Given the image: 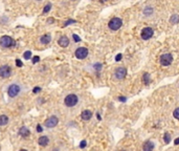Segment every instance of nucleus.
<instances>
[{
  "mask_svg": "<svg viewBox=\"0 0 179 151\" xmlns=\"http://www.w3.org/2000/svg\"><path fill=\"white\" fill-rule=\"evenodd\" d=\"M16 44L15 40L10 36H2L0 38V45L2 47H12Z\"/></svg>",
  "mask_w": 179,
  "mask_h": 151,
  "instance_id": "f257e3e1",
  "label": "nucleus"
},
{
  "mask_svg": "<svg viewBox=\"0 0 179 151\" xmlns=\"http://www.w3.org/2000/svg\"><path fill=\"white\" fill-rule=\"evenodd\" d=\"M108 25H109V28L112 29V31H117V29H120V28L122 27L123 21H122L121 18L115 17V18H112V19L109 21V24H108Z\"/></svg>",
  "mask_w": 179,
  "mask_h": 151,
  "instance_id": "f03ea898",
  "label": "nucleus"
},
{
  "mask_svg": "<svg viewBox=\"0 0 179 151\" xmlns=\"http://www.w3.org/2000/svg\"><path fill=\"white\" fill-rule=\"evenodd\" d=\"M78 101H79V99H78V97L75 96V95H68L66 98H65V100H64V103H65V105L66 106H68V107H73V106H75V105L78 104Z\"/></svg>",
  "mask_w": 179,
  "mask_h": 151,
  "instance_id": "7ed1b4c3",
  "label": "nucleus"
},
{
  "mask_svg": "<svg viewBox=\"0 0 179 151\" xmlns=\"http://www.w3.org/2000/svg\"><path fill=\"white\" fill-rule=\"evenodd\" d=\"M173 62V56L171 54H165L160 57V64L162 66H169Z\"/></svg>",
  "mask_w": 179,
  "mask_h": 151,
  "instance_id": "20e7f679",
  "label": "nucleus"
},
{
  "mask_svg": "<svg viewBox=\"0 0 179 151\" xmlns=\"http://www.w3.org/2000/svg\"><path fill=\"white\" fill-rule=\"evenodd\" d=\"M19 93H20V86L17 84H12L7 89V95L11 98H15L16 96L19 95Z\"/></svg>",
  "mask_w": 179,
  "mask_h": 151,
  "instance_id": "39448f33",
  "label": "nucleus"
},
{
  "mask_svg": "<svg viewBox=\"0 0 179 151\" xmlns=\"http://www.w3.org/2000/svg\"><path fill=\"white\" fill-rule=\"evenodd\" d=\"M153 34H154V31L151 27H144L141 31V33H140V36H141V38L143 40H148V39L152 38Z\"/></svg>",
  "mask_w": 179,
  "mask_h": 151,
  "instance_id": "423d86ee",
  "label": "nucleus"
},
{
  "mask_svg": "<svg viewBox=\"0 0 179 151\" xmlns=\"http://www.w3.org/2000/svg\"><path fill=\"white\" fill-rule=\"evenodd\" d=\"M58 122H59V120L56 115H53L50 118H48L46 121H45V126L47 128H54L58 125Z\"/></svg>",
  "mask_w": 179,
  "mask_h": 151,
  "instance_id": "0eeeda50",
  "label": "nucleus"
},
{
  "mask_svg": "<svg viewBox=\"0 0 179 151\" xmlns=\"http://www.w3.org/2000/svg\"><path fill=\"white\" fill-rule=\"evenodd\" d=\"M88 56V49L86 47H79L75 51V57L80 60H83Z\"/></svg>",
  "mask_w": 179,
  "mask_h": 151,
  "instance_id": "6e6552de",
  "label": "nucleus"
},
{
  "mask_svg": "<svg viewBox=\"0 0 179 151\" xmlns=\"http://www.w3.org/2000/svg\"><path fill=\"white\" fill-rule=\"evenodd\" d=\"M12 73V69L8 65H2L0 67V77L1 78H8Z\"/></svg>",
  "mask_w": 179,
  "mask_h": 151,
  "instance_id": "1a4fd4ad",
  "label": "nucleus"
},
{
  "mask_svg": "<svg viewBox=\"0 0 179 151\" xmlns=\"http://www.w3.org/2000/svg\"><path fill=\"white\" fill-rule=\"evenodd\" d=\"M114 76H115V78L117 80H123V79L126 78V76H127V69L125 67H118L115 70Z\"/></svg>",
  "mask_w": 179,
  "mask_h": 151,
  "instance_id": "9d476101",
  "label": "nucleus"
},
{
  "mask_svg": "<svg viewBox=\"0 0 179 151\" xmlns=\"http://www.w3.org/2000/svg\"><path fill=\"white\" fill-rule=\"evenodd\" d=\"M58 43H59L60 46H62V47H67L68 45H69V39H68L66 36H62V37L59 39Z\"/></svg>",
  "mask_w": 179,
  "mask_h": 151,
  "instance_id": "9b49d317",
  "label": "nucleus"
},
{
  "mask_svg": "<svg viewBox=\"0 0 179 151\" xmlns=\"http://www.w3.org/2000/svg\"><path fill=\"white\" fill-rule=\"evenodd\" d=\"M81 118L84 121H89L92 118V112L90 110H84L82 113H81Z\"/></svg>",
  "mask_w": 179,
  "mask_h": 151,
  "instance_id": "f8f14e48",
  "label": "nucleus"
},
{
  "mask_svg": "<svg viewBox=\"0 0 179 151\" xmlns=\"http://www.w3.org/2000/svg\"><path fill=\"white\" fill-rule=\"evenodd\" d=\"M19 134L21 135V137H23V138H27V137H29L30 131H29L25 126H23V127L20 128V130H19Z\"/></svg>",
  "mask_w": 179,
  "mask_h": 151,
  "instance_id": "ddd939ff",
  "label": "nucleus"
},
{
  "mask_svg": "<svg viewBox=\"0 0 179 151\" xmlns=\"http://www.w3.org/2000/svg\"><path fill=\"white\" fill-rule=\"evenodd\" d=\"M142 149L144 151H151L152 149H154V143H152L151 141H148V142H146L142 146Z\"/></svg>",
  "mask_w": 179,
  "mask_h": 151,
  "instance_id": "4468645a",
  "label": "nucleus"
},
{
  "mask_svg": "<svg viewBox=\"0 0 179 151\" xmlns=\"http://www.w3.org/2000/svg\"><path fill=\"white\" fill-rule=\"evenodd\" d=\"M50 40H52V37H50L49 34H45V35H43V36L41 37V39H40V41H41L43 44H48V43L50 42Z\"/></svg>",
  "mask_w": 179,
  "mask_h": 151,
  "instance_id": "2eb2a0df",
  "label": "nucleus"
},
{
  "mask_svg": "<svg viewBox=\"0 0 179 151\" xmlns=\"http://www.w3.org/2000/svg\"><path fill=\"white\" fill-rule=\"evenodd\" d=\"M38 143L40 146H46L48 143H49V140H48L47 137H41L39 140H38Z\"/></svg>",
  "mask_w": 179,
  "mask_h": 151,
  "instance_id": "dca6fc26",
  "label": "nucleus"
},
{
  "mask_svg": "<svg viewBox=\"0 0 179 151\" xmlns=\"http://www.w3.org/2000/svg\"><path fill=\"white\" fill-rule=\"evenodd\" d=\"M7 122H8V118H7L6 115H4V114L0 115V126H4V125H6Z\"/></svg>",
  "mask_w": 179,
  "mask_h": 151,
  "instance_id": "f3484780",
  "label": "nucleus"
},
{
  "mask_svg": "<svg viewBox=\"0 0 179 151\" xmlns=\"http://www.w3.org/2000/svg\"><path fill=\"white\" fill-rule=\"evenodd\" d=\"M170 23L171 24H177V23H179V15H177V14L173 15V16L170 18Z\"/></svg>",
  "mask_w": 179,
  "mask_h": 151,
  "instance_id": "a211bd4d",
  "label": "nucleus"
},
{
  "mask_svg": "<svg viewBox=\"0 0 179 151\" xmlns=\"http://www.w3.org/2000/svg\"><path fill=\"white\" fill-rule=\"evenodd\" d=\"M150 81H151L150 74H149V73H144V74L142 76V82H143L146 85H148V84L150 83Z\"/></svg>",
  "mask_w": 179,
  "mask_h": 151,
  "instance_id": "6ab92c4d",
  "label": "nucleus"
},
{
  "mask_svg": "<svg viewBox=\"0 0 179 151\" xmlns=\"http://www.w3.org/2000/svg\"><path fill=\"white\" fill-rule=\"evenodd\" d=\"M153 13V9L151 6H147V7H144L143 10V14L146 15V16H150V15H152Z\"/></svg>",
  "mask_w": 179,
  "mask_h": 151,
  "instance_id": "aec40b11",
  "label": "nucleus"
},
{
  "mask_svg": "<svg viewBox=\"0 0 179 151\" xmlns=\"http://www.w3.org/2000/svg\"><path fill=\"white\" fill-rule=\"evenodd\" d=\"M164 140H165V143L166 144H169L171 142V134L170 133H165V137H164Z\"/></svg>",
  "mask_w": 179,
  "mask_h": 151,
  "instance_id": "412c9836",
  "label": "nucleus"
},
{
  "mask_svg": "<svg viewBox=\"0 0 179 151\" xmlns=\"http://www.w3.org/2000/svg\"><path fill=\"white\" fill-rule=\"evenodd\" d=\"M23 57H24V59H26V60L30 59V57H31V52H29V51L25 52V53L23 54Z\"/></svg>",
  "mask_w": 179,
  "mask_h": 151,
  "instance_id": "4be33fe9",
  "label": "nucleus"
},
{
  "mask_svg": "<svg viewBox=\"0 0 179 151\" xmlns=\"http://www.w3.org/2000/svg\"><path fill=\"white\" fill-rule=\"evenodd\" d=\"M173 115H174V118H175V119L179 120V107H178V108H176V109L174 110V112H173Z\"/></svg>",
  "mask_w": 179,
  "mask_h": 151,
  "instance_id": "5701e85b",
  "label": "nucleus"
},
{
  "mask_svg": "<svg viewBox=\"0 0 179 151\" xmlns=\"http://www.w3.org/2000/svg\"><path fill=\"white\" fill-rule=\"evenodd\" d=\"M72 38H73V40H74V42H81V38L78 36V35H75V34H73L72 35Z\"/></svg>",
  "mask_w": 179,
  "mask_h": 151,
  "instance_id": "b1692460",
  "label": "nucleus"
},
{
  "mask_svg": "<svg viewBox=\"0 0 179 151\" xmlns=\"http://www.w3.org/2000/svg\"><path fill=\"white\" fill-rule=\"evenodd\" d=\"M50 7H52V5H50V4H47V5H45V7H44V10H43V13H47V12H49V11H50Z\"/></svg>",
  "mask_w": 179,
  "mask_h": 151,
  "instance_id": "393cba45",
  "label": "nucleus"
},
{
  "mask_svg": "<svg viewBox=\"0 0 179 151\" xmlns=\"http://www.w3.org/2000/svg\"><path fill=\"white\" fill-rule=\"evenodd\" d=\"M71 23H75V20H72V19H70V20L66 21V22H65V24H64V26H67V25H69V24H71Z\"/></svg>",
  "mask_w": 179,
  "mask_h": 151,
  "instance_id": "a878e982",
  "label": "nucleus"
},
{
  "mask_svg": "<svg viewBox=\"0 0 179 151\" xmlns=\"http://www.w3.org/2000/svg\"><path fill=\"white\" fill-rule=\"evenodd\" d=\"M16 65H17L18 67H22V65H23V64H22V62L20 61L19 59H16Z\"/></svg>",
  "mask_w": 179,
  "mask_h": 151,
  "instance_id": "bb28decb",
  "label": "nucleus"
},
{
  "mask_svg": "<svg viewBox=\"0 0 179 151\" xmlns=\"http://www.w3.org/2000/svg\"><path fill=\"white\" fill-rule=\"evenodd\" d=\"M122 58H123V55H122V54H118V55H116V57H115V61H116V62L121 61V60H122Z\"/></svg>",
  "mask_w": 179,
  "mask_h": 151,
  "instance_id": "cd10ccee",
  "label": "nucleus"
},
{
  "mask_svg": "<svg viewBox=\"0 0 179 151\" xmlns=\"http://www.w3.org/2000/svg\"><path fill=\"white\" fill-rule=\"evenodd\" d=\"M40 61V58L38 57V56H35L34 58H32V63H37V62H39Z\"/></svg>",
  "mask_w": 179,
  "mask_h": 151,
  "instance_id": "c85d7f7f",
  "label": "nucleus"
},
{
  "mask_svg": "<svg viewBox=\"0 0 179 151\" xmlns=\"http://www.w3.org/2000/svg\"><path fill=\"white\" fill-rule=\"evenodd\" d=\"M86 145H87V142L86 141H82V142H81V144H80V148H85Z\"/></svg>",
  "mask_w": 179,
  "mask_h": 151,
  "instance_id": "c756f323",
  "label": "nucleus"
},
{
  "mask_svg": "<svg viewBox=\"0 0 179 151\" xmlns=\"http://www.w3.org/2000/svg\"><path fill=\"white\" fill-rule=\"evenodd\" d=\"M40 91H41V88H40V87H35L34 90H32V93H34V94H38V93H40Z\"/></svg>",
  "mask_w": 179,
  "mask_h": 151,
  "instance_id": "7c9ffc66",
  "label": "nucleus"
},
{
  "mask_svg": "<svg viewBox=\"0 0 179 151\" xmlns=\"http://www.w3.org/2000/svg\"><path fill=\"white\" fill-rule=\"evenodd\" d=\"M94 68H95L96 70H100V69L102 68V64H101V63H97V64H95V65H94Z\"/></svg>",
  "mask_w": 179,
  "mask_h": 151,
  "instance_id": "2f4dec72",
  "label": "nucleus"
},
{
  "mask_svg": "<svg viewBox=\"0 0 179 151\" xmlns=\"http://www.w3.org/2000/svg\"><path fill=\"white\" fill-rule=\"evenodd\" d=\"M118 100H120L121 102H126V101H127V98H126V97H120Z\"/></svg>",
  "mask_w": 179,
  "mask_h": 151,
  "instance_id": "473e14b6",
  "label": "nucleus"
},
{
  "mask_svg": "<svg viewBox=\"0 0 179 151\" xmlns=\"http://www.w3.org/2000/svg\"><path fill=\"white\" fill-rule=\"evenodd\" d=\"M37 131H38V132H42V131H43V128L41 127V125H38V126H37Z\"/></svg>",
  "mask_w": 179,
  "mask_h": 151,
  "instance_id": "72a5a7b5",
  "label": "nucleus"
},
{
  "mask_svg": "<svg viewBox=\"0 0 179 151\" xmlns=\"http://www.w3.org/2000/svg\"><path fill=\"white\" fill-rule=\"evenodd\" d=\"M175 145H179V138H177L175 140Z\"/></svg>",
  "mask_w": 179,
  "mask_h": 151,
  "instance_id": "f704fd0d",
  "label": "nucleus"
},
{
  "mask_svg": "<svg viewBox=\"0 0 179 151\" xmlns=\"http://www.w3.org/2000/svg\"><path fill=\"white\" fill-rule=\"evenodd\" d=\"M47 22H48V23H53V22H54V20H53V19H48V21H47Z\"/></svg>",
  "mask_w": 179,
  "mask_h": 151,
  "instance_id": "c9c22d12",
  "label": "nucleus"
},
{
  "mask_svg": "<svg viewBox=\"0 0 179 151\" xmlns=\"http://www.w3.org/2000/svg\"><path fill=\"white\" fill-rule=\"evenodd\" d=\"M97 119H99V120H101L102 118H101V115H100V113H97Z\"/></svg>",
  "mask_w": 179,
  "mask_h": 151,
  "instance_id": "e433bc0d",
  "label": "nucleus"
},
{
  "mask_svg": "<svg viewBox=\"0 0 179 151\" xmlns=\"http://www.w3.org/2000/svg\"><path fill=\"white\" fill-rule=\"evenodd\" d=\"M38 1H40V0H38Z\"/></svg>",
  "mask_w": 179,
  "mask_h": 151,
  "instance_id": "4c0bfd02",
  "label": "nucleus"
}]
</instances>
